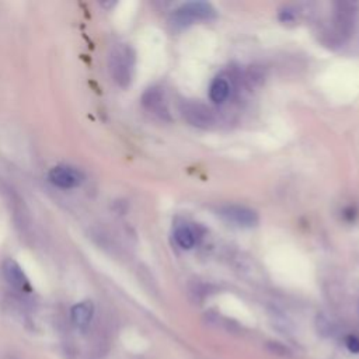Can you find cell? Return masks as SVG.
I'll use <instances>...</instances> for the list:
<instances>
[{"label": "cell", "instance_id": "6", "mask_svg": "<svg viewBox=\"0 0 359 359\" xmlns=\"http://www.w3.org/2000/svg\"><path fill=\"white\" fill-rule=\"evenodd\" d=\"M142 104L147 111L157 115L158 118L170 119V109H168L167 98H165L164 90L161 87L153 86V87L147 88L143 93Z\"/></svg>", "mask_w": 359, "mask_h": 359}, {"label": "cell", "instance_id": "1", "mask_svg": "<svg viewBox=\"0 0 359 359\" xmlns=\"http://www.w3.org/2000/svg\"><path fill=\"white\" fill-rule=\"evenodd\" d=\"M136 53L133 48L128 43L115 45L111 49L108 57V67L111 77L121 87H128L132 83L135 74Z\"/></svg>", "mask_w": 359, "mask_h": 359}, {"label": "cell", "instance_id": "2", "mask_svg": "<svg viewBox=\"0 0 359 359\" xmlns=\"http://www.w3.org/2000/svg\"><path fill=\"white\" fill-rule=\"evenodd\" d=\"M175 24H192L195 21H210L216 18V10L206 1H189L180 6L172 15Z\"/></svg>", "mask_w": 359, "mask_h": 359}, {"label": "cell", "instance_id": "7", "mask_svg": "<svg viewBox=\"0 0 359 359\" xmlns=\"http://www.w3.org/2000/svg\"><path fill=\"white\" fill-rule=\"evenodd\" d=\"M3 275L6 278V280L15 289L21 290V292H29L31 290V285L28 278L25 276L24 271L21 269V266L18 265V262H15L14 259H6L3 262Z\"/></svg>", "mask_w": 359, "mask_h": 359}, {"label": "cell", "instance_id": "8", "mask_svg": "<svg viewBox=\"0 0 359 359\" xmlns=\"http://www.w3.org/2000/svg\"><path fill=\"white\" fill-rule=\"evenodd\" d=\"M70 316H72V321L74 323L76 327L86 328L91 323L93 316H94V304H93V302L84 300V302H80V303L74 304L72 307Z\"/></svg>", "mask_w": 359, "mask_h": 359}, {"label": "cell", "instance_id": "11", "mask_svg": "<svg viewBox=\"0 0 359 359\" xmlns=\"http://www.w3.org/2000/svg\"><path fill=\"white\" fill-rule=\"evenodd\" d=\"M346 348L352 352V353H359V338L355 335H349L345 339Z\"/></svg>", "mask_w": 359, "mask_h": 359}, {"label": "cell", "instance_id": "3", "mask_svg": "<svg viewBox=\"0 0 359 359\" xmlns=\"http://www.w3.org/2000/svg\"><path fill=\"white\" fill-rule=\"evenodd\" d=\"M181 114L187 122L196 128H209L215 122L212 109L199 101H184Z\"/></svg>", "mask_w": 359, "mask_h": 359}, {"label": "cell", "instance_id": "4", "mask_svg": "<svg viewBox=\"0 0 359 359\" xmlns=\"http://www.w3.org/2000/svg\"><path fill=\"white\" fill-rule=\"evenodd\" d=\"M49 181L59 188L63 189H72L77 188L83 184L84 175L80 170L72 165H55L48 172Z\"/></svg>", "mask_w": 359, "mask_h": 359}, {"label": "cell", "instance_id": "10", "mask_svg": "<svg viewBox=\"0 0 359 359\" xmlns=\"http://www.w3.org/2000/svg\"><path fill=\"white\" fill-rule=\"evenodd\" d=\"M230 93H231L230 81H229L226 77H223V76L216 77V79L212 81L210 87H209V97H210V100H212L215 104H222V102H224V101L229 98Z\"/></svg>", "mask_w": 359, "mask_h": 359}, {"label": "cell", "instance_id": "5", "mask_svg": "<svg viewBox=\"0 0 359 359\" xmlns=\"http://www.w3.org/2000/svg\"><path fill=\"white\" fill-rule=\"evenodd\" d=\"M219 212L226 222L237 227H252L258 223L257 212L243 205H226Z\"/></svg>", "mask_w": 359, "mask_h": 359}, {"label": "cell", "instance_id": "9", "mask_svg": "<svg viewBox=\"0 0 359 359\" xmlns=\"http://www.w3.org/2000/svg\"><path fill=\"white\" fill-rule=\"evenodd\" d=\"M198 230L189 224H181L174 230V241L182 250H191L198 243Z\"/></svg>", "mask_w": 359, "mask_h": 359}]
</instances>
